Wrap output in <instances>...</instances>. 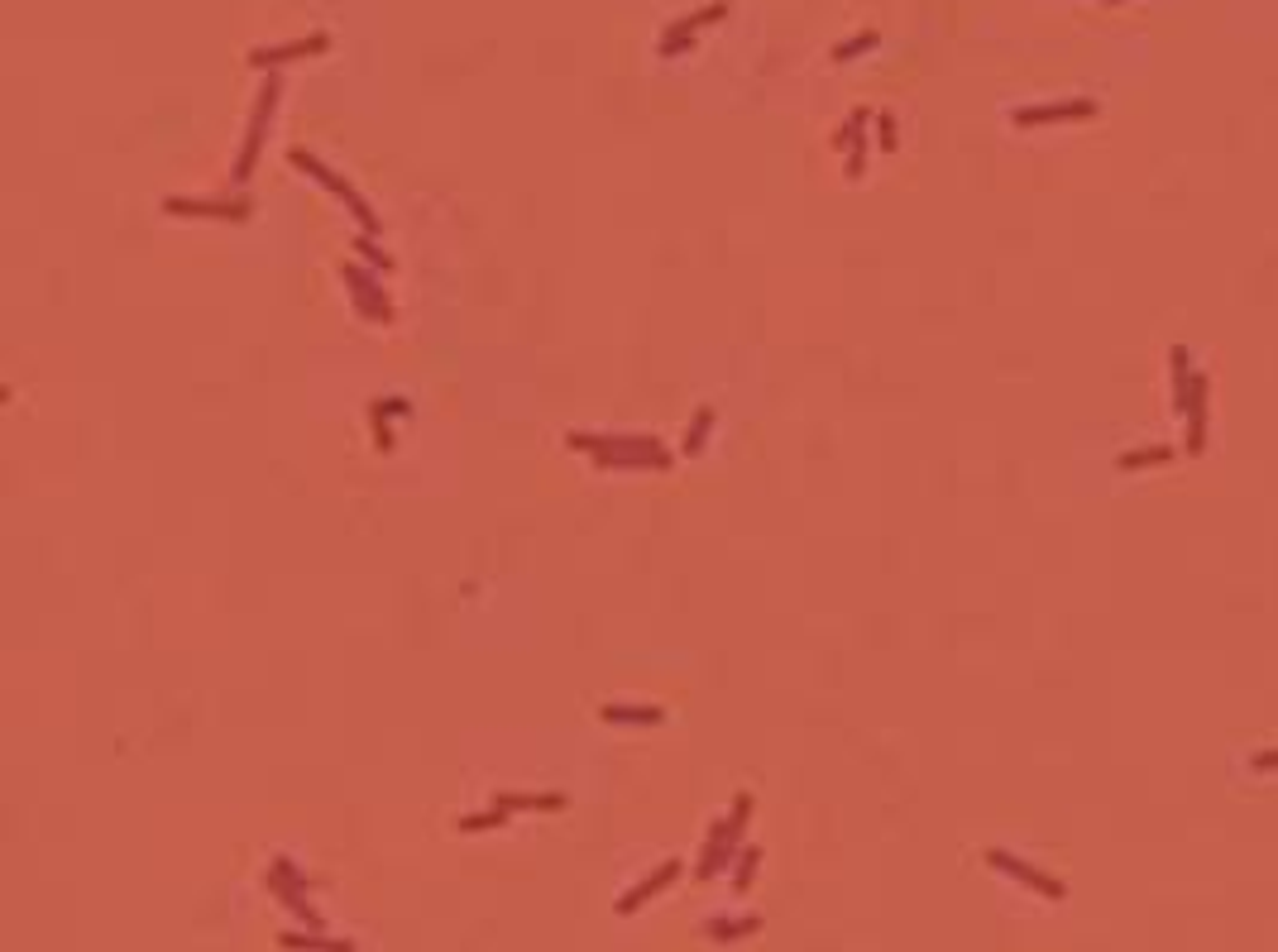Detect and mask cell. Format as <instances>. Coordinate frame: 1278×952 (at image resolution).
<instances>
[{"label":"cell","instance_id":"obj_7","mask_svg":"<svg viewBox=\"0 0 1278 952\" xmlns=\"http://www.w3.org/2000/svg\"><path fill=\"white\" fill-rule=\"evenodd\" d=\"M987 861H992L996 871L1015 876L1020 886H1029V890H1040V895H1049V900H1063V895H1068V890H1063V881H1054V876L1034 871V866H1029V861H1020L1015 852H1001V847H992V852H987Z\"/></svg>","mask_w":1278,"mask_h":952},{"label":"cell","instance_id":"obj_11","mask_svg":"<svg viewBox=\"0 0 1278 952\" xmlns=\"http://www.w3.org/2000/svg\"><path fill=\"white\" fill-rule=\"evenodd\" d=\"M603 723H623V728H656L665 719L656 703H603L599 708Z\"/></svg>","mask_w":1278,"mask_h":952},{"label":"cell","instance_id":"obj_12","mask_svg":"<svg viewBox=\"0 0 1278 952\" xmlns=\"http://www.w3.org/2000/svg\"><path fill=\"white\" fill-rule=\"evenodd\" d=\"M168 211L173 216H216V220H245L250 216V202H182V197H168Z\"/></svg>","mask_w":1278,"mask_h":952},{"label":"cell","instance_id":"obj_13","mask_svg":"<svg viewBox=\"0 0 1278 952\" xmlns=\"http://www.w3.org/2000/svg\"><path fill=\"white\" fill-rule=\"evenodd\" d=\"M1173 460V451L1168 445H1144V451H1130V455H1121L1116 465L1125 469V474H1135V469H1154V465H1168Z\"/></svg>","mask_w":1278,"mask_h":952},{"label":"cell","instance_id":"obj_2","mask_svg":"<svg viewBox=\"0 0 1278 952\" xmlns=\"http://www.w3.org/2000/svg\"><path fill=\"white\" fill-rule=\"evenodd\" d=\"M1207 412H1212V378L1197 369L1192 383H1187V398L1178 403V417H1183V451L1192 455V460L1207 451Z\"/></svg>","mask_w":1278,"mask_h":952},{"label":"cell","instance_id":"obj_1","mask_svg":"<svg viewBox=\"0 0 1278 952\" xmlns=\"http://www.w3.org/2000/svg\"><path fill=\"white\" fill-rule=\"evenodd\" d=\"M570 451H589L594 469H671V455L656 436H594V431H570Z\"/></svg>","mask_w":1278,"mask_h":952},{"label":"cell","instance_id":"obj_10","mask_svg":"<svg viewBox=\"0 0 1278 952\" xmlns=\"http://www.w3.org/2000/svg\"><path fill=\"white\" fill-rule=\"evenodd\" d=\"M718 15H728V5H724V0H713V5H704V10H695V15H680L676 24H671V30L661 34V53H665V58H676V53H680V44H685V39H695V34L704 30V24H713Z\"/></svg>","mask_w":1278,"mask_h":952},{"label":"cell","instance_id":"obj_16","mask_svg":"<svg viewBox=\"0 0 1278 952\" xmlns=\"http://www.w3.org/2000/svg\"><path fill=\"white\" fill-rule=\"evenodd\" d=\"M871 129H876V144H882L886 154H891V149L900 144V140H896V115H891V110H882V115L871 120Z\"/></svg>","mask_w":1278,"mask_h":952},{"label":"cell","instance_id":"obj_8","mask_svg":"<svg viewBox=\"0 0 1278 952\" xmlns=\"http://www.w3.org/2000/svg\"><path fill=\"white\" fill-rule=\"evenodd\" d=\"M331 39L326 34H312V39H292V44H259L250 48V63L254 67H278V63H298V58H312V53H326Z\"/></svg>","mask_w":1278,"mask_h":952},{"label":"cell","instance_id":"obj_18","mask_svg":"<svg viewBox=\"0 0 1278 952\" xmlns=\"http://www.w3.org/2000/svg\"><path fill=\"white\" fill-rule=\"evenodd\" d=\"M1106 5H1125V0H1106Z\"/></svg>","mask_w":1278,"mask_h":952},{"label":"cell","instance_id":"obj_9","mask_svg":"<svg viewBox=\"0 0 1278 952\" xmlns=\"http://www.w3.org/2000/svg\"><path fill=\"white\" fill-rule=\"evenodd\" d=\"M871 125V110H852V120L848 125H838V135H834V149H848V177H862L867 172V135L862 129Z\"/></svg>","mask_w":1278,"mask_h":952},{"label":"cell","instance_id":"obj_4","mask_svg":"<svg viewBox=\"0 0 1278 952\" xmlns=\"http://www.w3.org/2000/svg\"><path fill=\"white\" fill-rule=\"evenodd\" d=\"M287 158H292V168H302L307 177H312V182H321L326 192H335V197H340V202H345L350 211L360 216V225H369V230H374V216H369V202H364V197H360L355 188H350V182H340V177H335L331 168H321V163H316L312 154H302V149H292Z\"/></svg>","mask_w":1278,"mask_h":952},{"label":"cell","instance_id":"obj_14","mask_svg":"<svg viewBox=\"0 0 1278 952\" xmlns=\"http://www.w3.org/2000/svg\"><path fill=\"white\" fill-rule=\"evenodd\" d=\"M709 426H713V412H709V407H699L695 426H685V455H699V451H704V436H709Z\"/></svg>","mask_w":1278,"mask_h":952},{"label":"cell","instance_id":"obj_3","mask_svg":"<svg viewBox=\"0 0 1278 952\" xmlns=\"http://www.w3.org/2000/svg\"><path fill=\"white\" fill-rule=\"evenodd\" d=\"M340 278L350 282V302H355V312H360L364 321L383 326V321L393 316V307H388V293L379 287V278H374V273H364L360 264H345V268H340Z\"/></svg>","mask_w":1278,"mask_h":952},{"label":"cell","instance_id":"obj_15","mask_svg":"<svg viewBox=\"0 0 1278 952\" xmlns=\"http://www.w3.org/2000/svg\"><path fill=\"white\" fill-rule=\"evenodd\" d=\"M876 48V34H857V39H848V44H838L834 48V63H852V58H862V53H871Z\"/></svg>","mask_w":1278,"mask_h":952},{"label":"cell","instance_id":"obj_6","mask_svg":"<svg viewBox=\"0 0 1278 952\" xmlns=\"http://www.w3.org/2000/svg\"><path fill=\"white\" fill-rule=\"evenodd\" d=\"M273 106H278V82L269 77V87H264V92H259V101H254L250 140H245V154H239V163H235V182H245V177L254 172V158H259V144H264V125H269Z\"/></svg>","mask_w":1278,"mask_h":952},{"label":"cell","instance_id":"obj_17","mask_svg":"<svg viewBox=\"0 0 1278 952\" xmlns=\"http://www.w3.org/2000/svg\"><path fill=\"white\" fill-rule=\"evenodd\" d=\"M1255 771H1278V751H1255Z\"/></svg>","mask_w":1278,"mask_h":952},{"label":"cell","instance_id":"obj_5","mask_svg":"<svg viewBox=\"0 0 1278 952\" xmlns=\"http://www.w3.org/2000/svg\"><path fill=\"white\" fill-rule=\"evenodd\" d=\"M1097 115V101H1054V106H1020L1015 110V125L1034 129V125H1068V120H1091Z\"/></svg>","mask_w":1278,"mask_h":952}]
</instances>
